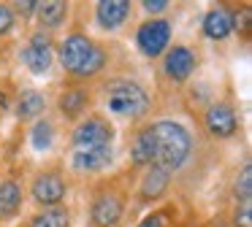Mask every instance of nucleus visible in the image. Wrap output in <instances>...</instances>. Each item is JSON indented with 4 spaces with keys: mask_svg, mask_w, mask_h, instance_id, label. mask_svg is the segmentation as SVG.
Masks as SVG:
<instances>
[{
    "mask_svg": "<svg viewBox=\"0 0 252 227\" xmlns=\"http://www.w3.org/2000/svg\"><path fill=\"white\" fill-rule=\"evenodd\" d=\"M22 62L28 65L30 70H33L35 76L46 73L52 65V57H55V49H52V38L46 35V32H35L33 38H30V43L22 49Z\"/></svg>",
    "mask_w": 252,
    "mask_h": 227,
    "instance_id": "0eeeda50",
    "label": "nucleus"
},
{
    "mask_svg": "<svg viewBox=\"0 0 252 227\" xmlns=\"http://www.w3.org/2000/svg\"><path fill=\"white\" fill-rule=\"evenodd\" d=\"M171 41V25L165 19H149L138 27L136 32V43L147 57H158V54L165 52Z\"/></svg>",
    "mask_w": 252,
    "mask_h": 227,
    "instance_id": "423d86ee",
    "label": "nucleus"
},
{
    "mask_svg": "<svg viewBox=\"0 0 252 227\" xmlns=\"http://www.w3.org/2000/svg\"><path fill=\"white\" fill-rule=\"evenodd\" d=\"M114 141V127L103 116H87L71 135V149H106Z\"/></svg>",
    "mask_w": 252,
    "mask_h": 227,
    "instance_id": "20e7f679",
    "label": "nucleus"
},
{
    "mask_svg": "<svg viewBox=\"0 0 252 227\" xmlns=\"http://www.w3.org/2000/svg\"><path fill=\"white\" fill-rule=\"evenodd\" d=\"M33 198L41 205H60L65 200V181H63L60 173L49 170V173H38L33 178Z\"/></svg>",
    "mask_w": 252,
    "mask_h": 227,
    "instance_id": "6e6552de",
    "label": "nucleus"
},
{
    "mask_svg": "<svg viewBox=\"0 0 252 227\" xmlns=\"http://www.w3.org/2000/svg\"><path fill=\"white\" fill-rule=\"evenodd\" d=\"M203 32L212 41H225L233 32V11L225 5H214L212 11H206L203 16Z\"/></svg>",
    "mask_w": 252,
    "mask_h": 227,
    "instance_id": "f8f14e48",
    "label": "nucleus"
},
{
    "mask_svg": "<svg viewBox=\"0 0 252 227\" xmlns=\"http://www.w3.org/2000/svg\"><path fill=\"white\" fill-rule=\"evenodd\" d=\"M212 227H230V225H225V222H217V225H212Z\"/></svg>",
    "mask_w": 252,
    "mask_h": 227,
    "instance_id": "c85d7f7f",
    "label": "nucleus"
},
{
    "mask_svg": "<svg viewBox=\"0 0 252 227\" xmlns=\"http://www.w3.org/2000/svg\"><path fill=\"white\" fill-rule=\"evenodd\" d=\"M138 227H168V214H165V211H155V214H149Z\"/></svg>",
    "mask_w": 252,
    "mask_h": 227,
    "instance_id": "b1692460",
    "label": "nucleus"
},
{
    "mask_svg": "<svg viewBox=\"0 0 252 227\" xmlns=\"http://www.w3.org/2000/svg\"><path fill=\"white\" fill-rule=\"evenodd\" d=\"M111 162V146L106 149H71V168L79 173H98Z\"/></svg>",
    "mask_w": 252,
    "mask_h": 227,
    "instance_id": "9b49d317",
    "label": "nucleus"
},
{
    "mask_svg": "<svg viewBox=\"0 0 252 227\" xmlns=\"http://www.w3.org/2000/svg\"><path fill=\"white\" fill-rule=\"evenodd\" d=\"M17 8H19V14H22V16H30L35 8H38V3H17Z\"/></svg>",
    "mask_w": 252,
    "mask_h": 227,
    "instance_id": "bb28decb",
    "label": "nucleus"
},
{
    "mask_svg": "<svg viewBox=\"0 0 252 227\" xmlns=\"http://www.w3.org/2000/svg\"><path fill=\"white\" fill-rule=\"evenodd\" d=\"M95 14H98V25L103 30H117L130 14V3H125V0H100Z\"/></svg>",
    "mask_w": 252,
    "mask_h": 227,
    "instance_id": "ddd939ff",
    "label": "nucleus"
},
{
    "mask_svg": "<svg viewBox=\"0 0 252 227\" xmlns=\"http://www.w3.org/2000/svg\"><path fill=\"white\" fill-rule=\"evenodd\" d=\"M203 122H206V130L214 138H230L239 127V116H236L233 106H228V103H214L206 111Z\"/></svg>",
    "mask_w": 252,
    "mask_h": 227,
    "instance_id": "1a4fd4ad",
    "label": "nucleus"
},
{
    "mask_svg": "<svg viewBox=\"0 0 252 227\" xmlns=\"http://www.w3.org/2000/svg\"><path fill=\"white\" fill-rule=\"evenodd\" d=\"M87 100H90L87 89H65L60 95V111L65 116H79L87 106Z\"/></svg>",
    "mask_w": 252,
    "mask_h": 227,
    "instance_id": "6ab92c4d",
    "label": "nucleus"
},
{
    "mask_svg": "<svg viewBox=\"0 0 252 227\" xmlns=\"http://www.w3.org/2000/svg\"><path fill=\"white\" fill-rule=\"evenodd\" d=\"M230 227H252V203H239L233 208V225Z\"/></svg>",
    "mask_w": 252,
    "mask_h": 227,
    "instance_id": "5701e85b",
    "label": "nucleus"
},
{
    "mask_svg": "<svg viewBox=\"0 0 252 227\" xmlns=\"http://www.w3.org/2000/svg\"><path fill=\"white\" fill-rule=\"evenodd\" d=\"M68 225H71V216H68V211L60 208V205L41 211V214H35L33 222H30V227H68Z\"/></svg>",
    "mask_w": 252,
    "mask_h": 227,
    "instance_id": "aec40b11",
    "label": "nucleus"
},
{
    "mask_svg": "<svg viewBox=\"0 0 252 227\" xmlns=\"http://www.w3.org/2000/svg\"><path fill=\"white\" fill-rule=\"evenodd\" d=\"M38 19L44 27H60L68 16V3H60V0H49V3H38Z\"/></svg>",
    "mask_w": 252,
    "mask_h": 227,
    "instance_id": "a211bd4d",
    "label": "nucleus"
},
{
    "mask_svg": "<svg viewBox=\"0 0 252 227\" xmlns=\"http://www.w3.org/2000/svg\"><path fill=\"white\" fill-rule=\"evenodd\" d=\"M22 205V187L11 178L0 181V219H11Z\"/></svg>",
    "mask_w": 252,
    "mask_h": 227,
    "instance_id": "2eb2a0df",
    "label": "nucleus"
},
{
    "mask_svg": "<svg viewBox=\"0 0 252 227\" xmlns=\"http://www.w3.org/2000/svg\"><path fill=\"white\" fill-rule=\"evenodd\" d=\"M44 108H46V100L38 89H25L17 100V116L19 119H35L44 114Z\"/></svg>",
    "mask_w": 252,
    "mask_h": 227,
    "instance_id": "f3484780",
    "label": "nucleus"
},
{
    "mask_svg": "<svg viewBox=\"0 0 252 227\" xmlns=\"http://www.w3.org/2000/svg\"><path fill=\"white\" fill-rule=\"evenodd\" d=\"M141 5L149 11V14H160V11H165V8H168V3H165V0H144Z\"/></svg>",
    "mask_w": 252,
    "mask_h": 227,
    "instance_id": "a878e982",
    "label": "nucleus"
},
{
    "mask_svg": "<svg viewBox=\"0 0 252 227\" xmlns=\"http://www.w3.org/2000/svg\"><path fill=\"white\" fill-rule=\"evenodd\" d=\"M130 160L133 165H155V135L149 127H144L136 135V141L130 146Z\"/></svg>",
    "mask_w": 252,
    "mask_h": 227,
    "instance_id": "dca6fc26",
    "label": "nucleus"
},
{
    "mask_svg": "<svg viewBox=\"0 0 252 227\" xmlns=\"http://www.w3.org/2000/svg\"><path fill=\"white\" fill-rule=\"evenodd\" d=\"M103 106L122 119H141L149 111V95L133 79H111L103 86Z\"/></svg>",
    "mask_w": 252,
    "mask_h": 227,
    "instance_id": "7ed1b4c3",
    "label": "nucleus"
},
{
    "mask_svg": "<svg viewBox=\"0 0 252 227\" xmlns=\"http://www.w3.org/2000/svg\"><path fill=\"white\" fill-rule=\"evenodd\" d=\"M168 178H171L168 170H163L160 165H149L141 178V200H158L168 189Z\"/></svg>",
    "mask_w": 252,
    "mask_h": 227,
    "instance_id": "4468645a",
    "label": "nucleus"
},
{
    "mask_svg": "<svg viewBox=\"0 0 252 227\" xmlns=\"http://www.w3.org/2000/svg\"><path fill=\"white\" fill-rule=\"evenodd\" d=\"M60 62L76 79H90L106 65V52L82 32H71L60 43Z\"/></svg>",
    "mask_w": 252,
    "mask_h": 227,
    "instance_id": "f03ea898",
    "label": "nucleus"
},
{
    "mask_svg": "<svg viewBox=\"0 0 252 227\" xmlns=\"http://www.w3.org/2000/svg\"><path fill=\"white\" fill-rule=\"evenodd\" d=\"M233 195H236L239 203H252V165H244V168H241V173L236 176Z\"/></svg>",
    "mask_w": 252,
    "mask_h": 227,
    "instance_id": "4be33fe9",
    "label": "nucleus"
},
{
    "mask_svg": "<svg viewBox=\"0 0 252 227\" xmlns=\"http://www.w3.org/2000/svg\"><path fill=\"white\" fill-rule=\"evenodd\" d=\"M30 141H33V149L38 151L52 149V143H55V124L49 119H38L33 124V130H30Z\"/></svg>",
    "mask_w": 252,
    "mask_h": 227,
    "instance_id": "412c9836",
    "label": "nucleus"
},
{
    "mask_svg": "<svg viewBox=\"0 0 252 227\" xmlns=\"http://www.w3.org/2000/svg\"><path fill=\"white\" fill-rule=\"evenodd\" d=\"M163 70H165V76H168L171 81L182 84V81H187L192 76V70H195V54H192L187 46H174L168 54H165Z\"/></svg>",
    "mask_w": 252,
    "mask_h": 227,
    "instance_id": "9d476101",
    "label": "nucleus"
},
{
    "mask_svg": "<svg viewBox=\"0 0 252 227\" xmlns=\"http://www.w3.org/2000/svg\"><path fill=\"white\" fill-rule=\"evenodd\" d=\"M6 106H8V97H6V92H0V114L6 111Z\"/></svg>",
    "mask_w": 252,
    "mask_h": 227,
    "instance_id": "cd10ccee",
    "label": "nucleus"
},
{
    "mask_svg": "<svg viewBox=\"0 0 252 227\" xmlns=\"http://www.w3.org/2000/svg\"><path fill=\"white\" fill-rule=\"evenodd\" d=\"M11 27H14V11L8 5H0V35L11 32Z\"/></svg>",
    "mask_w": 252,
    "mask_h": 227,
    "instance_id": "393cba45",
    "label": "nucleus"
},
{
    "mask_svg": "<svg viewBox=\"0 0 252 227\" xmlns=\"http://www.w3.org/2000/svg\"><path fill=\"white\" fill-rule=\"evenodd\" d=\"M122 214H125V198L120 192H114V189H103L93 200L90 222H93V227H117Z\"/></svg>",
    "mask_w": 252,
    "mask_h": 227,
    "instance_id": "39448f33",
    "label": "nucleus"
},
{
    "mask_svg": "<svg viewBox=\"0 0 252 227\" xmlns=\"http://www.w3.org/2000/svg\"><path fill=\"white\" fill-rule=\"evenodd\" d=\"M149 130L155 135V165H160L168 173L179 170L192 151V138L187 127L174 119H160V122L149 124Z\"/></svg>",
    "mask_w": 252,
    "mask_h": 227,
    "instance_id": "f257e3e1",
    "label": "nucleus"
}]
</instances>
